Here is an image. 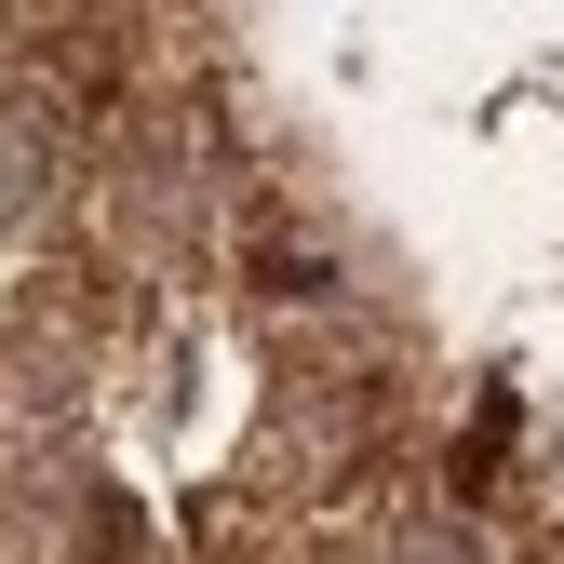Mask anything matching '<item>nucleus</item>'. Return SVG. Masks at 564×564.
<instances>
[{"label":"nucleus","mask_w":564,"mask_h":564,"mask_svg":"<svg viewBox=\"0 0 564 564\" xmlns=\"http://www.w3.org/2000/svg\"><path fill=\"white\" fill-rule=\"evenodd\" d=\"M67 188V108L41 82H0V229H28Z\"/></svg>","instance_id":"nucleus-1"}]
</instances>
